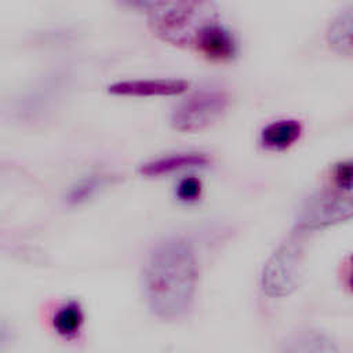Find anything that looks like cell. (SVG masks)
<instances>
[{"instance_id": "obj_16", "label": "cell", "mask_w": 353, "mask_h": 353, "mask_svg": "<svg viewBox=\"0 0 353 353\" xmlns=\"http://www.w3.org/2000/svg\"><path fill=\"white\" fill-rule=\"evenodd\" d=\"M352 287H353V272H352Z\"/></svg>"}, {"instance_id": "obj_15", "label": "cell", "mask_w": 353, "mask_h": 353, "mask_svg": "<svg viewBox=\"0 0 353 353\" xmlns=\"http://www.w3.org/2000/svg\"><path fill=\"white\" fill-rule=\"evenodd\" d=\"M119 1L127 7L139 8V10H145V11H148L150 4L153 3V0H119Z\"/></svg>"}, {"instance_id": "obj_11", "label": "cell", "mask_w": 353, "mask_h": 353, "mask_svg": "<svg viewBox=\"0 0 353 353\" xmlns=\"http://www.w3.org/2000/svg\"><path fill=\"white\" fill-rule=\"evenodd\" d=\"M84 323V314L77 301H69L61 305L52 316V327L55 332L63 338L76 336Z\"/></svg>"}, {"instance_id": "obj_8", "label": "cell", "mask_w": 353, "mask_h": 353, "mask_svg": "<svg viewBox=\"0 0 353 353\" xmlns=\"http://www.w3.org/2000/svg\"><path fill=\"white\" fill-rule=\"evenodd\" d=\"M210 157L200 152H179L153 159L139 167V172L145 176H160L186 168L205 167Z\"/></svg>"}, {"instance_id": "obj_10", "label": "cell", "mask_w": 353, "mask_h": 353, "mask_svg": "<svg viewBox=\"0 0 353 353\" xmlns=\"http://www.w3.org/2000/svg\"><path fill=\"white\" fill-rule=\"evenodd\" d=\"M303 127L299 120L280 119L266 124L259 135V141L265 149L280 152L292 146L302 135Z\"/></svg>"}, {"instance_id": "obj_12", "label": "cell", "mask_w": 353, "mask_h": 353, "mask_svg": "<svg viewBox=\"0 0 353 353\" xmlns=\"http://www.w3.org/2000/svg\"><path fill=\"white\" fill-rule=\"evenodd\" d=\"M109 175L92 174L77 181L66 193V203L70 205H77L90 200L97 192L106 186L109 182Z\"/></svg>"}, {"instance_id": "obj_7", "label": "cell", "mask_w": 353, "mask_h": 353, "mask_svg": "<svg viewBox=\"0 0 353 353\" xmlns=\"http://www.w3.org/2000/svg\"><path fill=\"white\" fill-rule=\"evenodd\" d=\"M194 50L207 59L225 62L236 55L237 43L232 32L221 21H216L207 26L199 36Z\"/></svg>"}, {"instance_id": "obj_9", "label": "cell", "mask_w": 353, "mask_h": 353, "mask_svg": "<svg viewBox=\"0 0 353 353\" xmlns=\"http://www.w3.org/2000/svg\"><path fill=\"white\" fill-rule=\"evenodd\" d=\"M328 47L343 57H353V3L343 7L325 30Z\"/></svg>"}, {"instance_id": "obj_5", "label": "cell", "mask_w": 353, "mask_h": 353, "mask_svg": "<svg viewBox=\"0 0 353 353\" xmlns=\"http://www.w3.org/2000/svg\"><path fill=\"white\" fill-rule=\"evenodd\" d=\"M353 218V197L342 192H320L309 197L301 207L295 229L313 232Z\"/></svg>"}, {"instance_id": "obj_3", "label": "cell", "mask_w": 353, "mask_h": 353, "mask_svg": "<svg viewBox=\"0 0 353 353\" xmlns=\"http://www.w3.org/2000/svg\"><path fill=\"white\" fill-rule=\"evenodd\" d=\"M303 232H295L281 243L263 266L261 287L269 296H285L295 291L303 274Z\"/></svg>"}, {"instance_id": "obj_13", "label": "cell", "mask_w": 353, "mask_h": 353, "mask_svg": "<svg viewBox=\"0 0 353 353\" xmlns=\"http://www.w3.org/2000/svg\"><path fill=\"white\" fill-rule=\"evenodd\" d=\"M201 190H203V185L199 178L185 176L176 185L175 194L178 197V200L185 201V203H192V201H196L201 196Z\"/></svg>"}, {"instance_id": "obj_1", "label": "cell", "mask_w": 353, "mask_h": 353, "mask_svg": "<svg viewBox=\"0 0 353 353\" xmlns=\"http://www.w3.org/2000/svg\"><path fill=\"white\" fill-rule=\"evenodd\" d=\"M199 280L192 245L168 237L150 251L143 268V292L150 310L161 320H176L192 307Z\"/></svg>"}, {"instance_id": "obj_6", "label": "cell", "mask_w": 353, "mask_h": 353, "mask_svg": "<svg viewBox=\"0 0 353 353\" xmlns=\"http://www.w3.org/2000/svg\"><path fill=\"white\" fill-rule=\"evenodd\" d=\"M188 88L189 81L182 79H134L110 84L108 92L117 97H172Z\"/></svg>"}, {"instance_id": "obj_2", "label": "cell", "mask_w": 353, "mask_h": 353, "mask_svg": "<svg viewBox=\"0 0 353 353\" xmlns=\"http://www.w3.org/2000/svg\"><path fill=\"white\" fill-rule=\"evenodd\" d=\"M214 0H153L148 8V23L160 40L194 48L207 26L219 21Z\"/></svg>"}, {"instance_id": "obj_4", "label": "cell", "mask_w": 353, "mask_h": 353, "mask_svg": "<svg viewBox=\"0 0 353 353\" xmlns=\"http://www.w3.org/2000/svg\"><path fill=\"white\" fill-rule=\"evenodd\" d=\"M229 95L219 88H200L185 97L171 112V125L181 132L201 131L218 121L229 106Z\"/></svg>"}, {"instance_id": "obj_14", "label": "cell", "mask_w": 353, "mask_h": 353, "mask_svg": "<svg viewBox=\"0 0 353 353\" xmlns=\"http://www.w3.org/2000/svg\"><path fill=\"white\" fill-rule=\"evenodd\" d=\"M335 185L342 190L353 189V160H345L335 164L332 168Z\"/></svg>"}]
</instances>
